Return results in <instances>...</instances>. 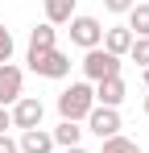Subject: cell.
Segmentation results:
<instances>
[{
	"label": "cell",
	"instance_id": "obj_6",
	"mask_svg": "<svg viewBox=\"0 0 149 153\" xmlns=\"http://www.w3.org/2000/svg\"><path fill=\"white\" fill-rule=\"evenodd\" d=\"M8 116H13V128H42V116H46V108L42 100H33V95H21V100L8 108Z\"/></svg>",
	"mask_w": 149,
	"mask_h": 153
},
{
	"label": "cell",
	"instance_id": "obj_20",
	"mask_svg": "<svg viewBox=\"0 0 149 153\" xmlns=\"http://www.w3.org/2000/svg\"><path fill=\"white\" fill-rule=\"evenodd\" d=\"M13 128V116H8V108H0V132H8Z\"/></svg>",
	"mask_w": 149,
	"mask_h": 153
},
{
	"label": "cell",
	"instance_id": "obj_19",
	"mask_svg": "<svg viewBox=\"0 0 149 153\" xmlns=\"http://www.w3.org/2000/svg\"><path fill=\"white\" fill-rule=\"evenodd\" d=\"M0 153H21V149H17V141H13L8 132H0Z\"/></svg>",
	"mask_w": 149,
	"mask_h": 153
},
{
	"label": "cell",
	"instance_id": "obj_21",
	"mask_svg": "<svg viewBox=\"0 0 149 153\" xmlns=\"http://www.w3.org/2000/svg\"><path fill=\"white\" fill-rule=\"evenodd\" d=\"M62 153H91V149H83V145H74V149H62Z\"/></svg>",
	"mask_w": 149,
	"mask_h": 153
},
{
	"label": "cell",
	"instance_id": "obj_23",
	"mask_svg": "<svg viewBox=\"0 0 149 153\" xmlns=\"http://www.w3.org/2000/svg\"><path fill=\"white\" fill-rule=\"evenodd\" d=\"M145 116H149V95H145Z\"/></svg>",
	"mask_w": 149,
	"mask_h": 153
},
{
	"label": "cell",
	"instance_id": "obj_8",
	"mask_svg": "<svg viewBox=\"0 0 149 153\" xmlns=\"http://www.w3.org/2000/svg\"><path fill=\"white\" fill-rule=\"evenodd\" d=\"M91 91H95V103H99V108H120V103H124V95H128V87H124V79H120V75L99 79Z\"/></svg>",
	"mask_w": 149,
	"mask_h": 153
},
{
	"label": "cell",
	"instance_id": "obj_10",
	"mask_svg": "<svg viewBox=\"0 0 149 153\" xmlns=\"http://www.w3.org/2000/svg\"><path fill=\"white\" fill-rule=\"evenodd\" d=\"M17 149L21 153H50L54 149V137H50L46 128H25L21 137H17Z\"/></svg>",
	"mask_w": 149,
	"mask_h": 153
},
{
	"label": "cell",
	"instance_id": "obj_11",
	"mask_svg": "<svg viewBox=\"0 0 149 153\" xmlns=\"http://www.w3.org/2000/svg\"><path fill=\"white\" fill-rule=\"evenodd\" d=\"M46 50H58V29L42 21L29 29V54H46Z\"/></svg>",
	"mask_w": 149,
	"mask_h": 153
},
{
	"label": "cell",
	"instance_id": "obj_17",
	"mask_svg": "<svg viewBox=\"0 0 149 153\" xmlns=\"http://www.w3.org/2000/svg\"><path fill=\"white\" fill-rule=\"evenodd\" d=\"M13 50H17V46H13V33L0 25V66H4V62H13Z\"/></svg>",
	"mask_w": 149,
	"mask_h": 153
},
{
	"label": "cell",
	"instance_id": "obj_12",
	"mask_svg": "<svg viewBox=\"0 0 149 153\" xmlns=\"http://www.w3.org/2000/svg\"><path fill=\"white\" fill-rule=\"evenodd\" d=\"M46 8V25H66L74 17V0H42Z\"/></svg>",
	"mask_w": 149,
	"mask_h": 153
},
{
	"label": "cell",
	"instance_id": "obj_5",
	"mask_svg": "<svg viewBox=\"0 0 149 153\" xmlns=\"http://www.w3.org/2000/svg\"><path fill=\"white\" fill-rule=\"evenodd\" d=\"M120 112H116V108H91V112H87V132H95L99 141H108V137H120Z\"/></svg>",
	"mask_w": 149,
	"mask_h": 153
},
{
	"label": "cell",
	"instance_id": "obj_18",
	"mask_svg": "<svg viewBox=\"0 0 149 153\" xmlns=\"http://www.w3.org/2000/svg\"><path fill=\"white\" fill-rule=\"evenodd\" d=\"M133 4H137V0H104V8H108V13H128Z\"/></svg>",
	"mask_w": 149,
	"mask_h": 153
},
{
	"label": "cell",
	"instance_id": "obj_3",
	"mask_svg": "<svg viewBox=\"0 0 149 153\" xmlns=\"http://www.w3.org/2000/svg\"><path fill=\"white\" fill-rule=\"evenodd\" d=\"M25 62H29V71L42 79H66L71 75V58L62 50H46V54H25Z\"/></svg>",
	"mask_w": 149,
	"mask_h": 153
},
{
	"label": "cell",
	"instance_id": "obj_4",
	"mask_svg": "<svg viewBox=\"0 0 149 153\" xmlns=\"http://www.w3.org/2000/svg\"><path fill=\"white\" fill-rule=\"evenodd\" d=\"M66 33H71L74 46H83V50H95L99 42H104V25H99V17H87V13H74L71 21H66Z\"/></svg>",
	"mask_w": 149,
	"mask_h": 153
},
{
	"label": "cell",
	"instance_id": "obj_2",
	"mask_svg": "<svg viewBox=\"0 0 149 153\" xmlns=\"http://www.w3.org/2000/svg\"><path fill=\"white\" fill-rule=\"evenodd\" d=\"M79 66H83V75H87V83H99V79H112V75H120V58H116V54H108L104 46H95V50H87Z\"/></svg>",
	"mask_w": 149,
	"mask_h": 153
},
{
	"label": "cell",
	"instance_id": "obj_22",
	"mask_svg": "<svg viewBox=\"0 0 149 153\" xmlns=\"http://www.w3.org/2000/svg\"><path fill=\"white\" fill-rule=\"evenodd\" d=\"M145 87H149V66H145Z\"/></svg>",
	"mask_w": 149,
	"mask_h": 153
},
{
	"label": "cell",
	"instance_id": "obj_9",
	"mask_svg": "<svg viewBox=\"0 0 149 153\" xmlns=\"http://www.w3.org/2000/svg\"><path fill=\"white\" fill-rule=\"evenodd\" d=\"M99 46H104L108 54H116V58H128V46H133V33H128V25H108Z\"/></svg>",
	"mask_w": 149,
	"mask_h": 153
},
{
	"label": "cell",
	"instance_id": "obj_15",
	"mask_svg": "<svg viewBox=\"0 0 149 153\" xmlns=\"http://www.w3.org/2000/svg\"><path fill=\"white\" fill-rule=\"evenodd\" d=\"M99 153H141V145H137V141H128V137H108Z\"/></svg>",
	"mask_w": 149,
	"mask_h": 153
},
{
	"label": "cell",
	"instance_id": "obj_14",
	"mask_svg": "<svg viewBox=\"0 0 149 153\" xmlns=\"http://www.w3.org/2000/svg\"><path fill=\"white\" fill-rule=\"evenodd\" d=\"M124 17H128V33L133 37H149V4H133Z\"/></svg>",
	"mask_w": 149,
	"mask_h": 153
},
{
	"label": "cell",
	"instance_id": "obj_13",
	"mask_svg": "<svg viewBox=\"0 0 149 153\" xmlns=\"http://www.w3.org/2000/svg\"><path fill=\"white\" fill-rule=\"evenodd\" d=\"M50 137H54V145H62V149H74V145L83 141V128L74 124V120H62V124L50 132Z\"/></svg>",
	"mask_w": 149,
	"mask_h": 153
},
{
	"label": "cell",
	"instance_id": "obj_7",
	"mask_svg": "<svg viewBox=\"0 0 149 153\" xmlns=\"http://www.w3.org/2000/svg\"><path fill=\"white\" fill-rule=\"evenodd\" d=\"M21 87H25V75H21V66L4 62V66H0V108H13V103L21 100Z\"/></svg>",
	"mask_w": 149,
	"mask_h": 153
},
{
	"label": "cell",
	"instance_id": "obj_16",
	"mask_svg": "<svg viewBox=\"0 0 149 153\" xmlns=\"http://www.w3.org/2000/svg\"><path fill=\"white\" fill-rule=\"evenodd\" d=\"M128 58H133V62L145 71V66H149V37H133V46H128Z\"/></svg>",
	"mask_w": 149,
	"mask_h": 153
},
{
	"label": "cell",
	"instance_id": "obj_1",
	"mask_svg": "<svg viewBox=\"0 0 149 153\" xmlns=\"http://www.w3.org/2000/svg\"><path fill=\"white\" fill-rule=\"evenodd\" d=\"M95 108V91H91V83H71L62 95H58V116L62 120H87V112Z\"/></svg>",
	"mask_w": 149,
	"mask_h": 153
}]
</instances>
